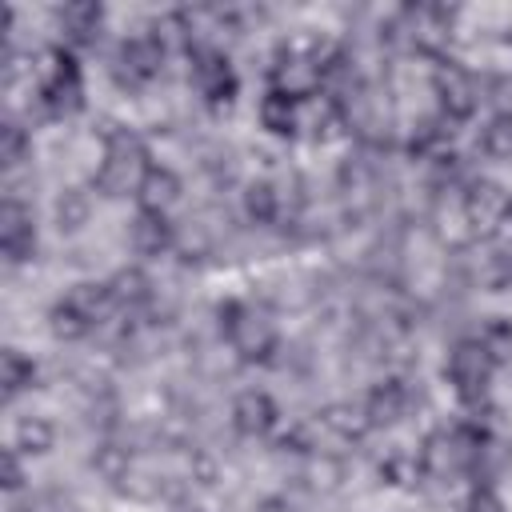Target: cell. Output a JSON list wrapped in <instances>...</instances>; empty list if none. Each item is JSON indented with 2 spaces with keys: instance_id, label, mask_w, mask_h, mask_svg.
<instances>
[{
  "instance_id": "obj_1",
  "label": "cell",
  "mask_w": 512,
  "mask_h": 512,
  "mask_svg": "<svg viewBox=\"0 0 512 512\" xmlns=\"http://www.w3.org/2000/svg\"><path fill=\"white\" fill-rule=\"evenodd\" d=\"M148 172H152L148 144L132 128H108L104 132V156L96 168V188L104 196H136Z\"/></svg>"
},
{
  "instance_id": "obj_2",
  "label": "cell",
  "mask_w": 512,
  "mask_h": 512,
  "mask_svg": "<svg viewBox=\"0 0 512 512\" xmlns=\"http://www.w3.org/2000/svg\"><path fill=\"white\" fill-rule=\"evenodd\" d=\"M480 452H484V432H476L472 424L436 428L420 444V472L436 476V480H452V476L468 472L480 460Z\"/></svg>"
},
{
  "instance_id": "obj_3",
  "label": "cell",
  "mask_w": 512,
  "mask_h": 512,
  "mask_svg": "<svg viewBox=\"0 0 512 512\" xmlns=\"http://www.w3.org/2000/svg\"><path fill=\"white\" fill-rule=\"evenodd\" d=\"M220 332L224 340L232 344V352L244 360V364H264L272 360L280 336H276V324L268 320V312L252 308V304H240V300H228L220 304Z\"/></svg>"
},
{
  "instance_id": "obj_4",
  "label": "cell",
  "mask_w": 512,
  "mask_h": 512,
  "mask_svg": "<svg viewBox=\"0 0 512 512\" xmlns=\"http://www.w3.org/2000/svg\"><path fill=\"white\" fill-rule=\"evenodd\" d=\"M492 372H496V356L480 344V336H468V340H460L452 352H448V364H444V376H448V384L456 388V396L460 400H480L484 392H488V384H492Z\"/></svg>"
},
{
  "instance_id": "obj_5",
  "label": "cell",
  "mask_w": 512,
  "mask_h": 512,
  "mask_svg": "<svg viewBox=\"0 0 512 512\" xmlns=\"http://www.w3.org/2000/svg\"><path fill=\"white\" fill-rule=\"evenodd\" d=\"M432 92H436V104L444 112V120H468L480 104V84L476 76L456 64V60H440L436 72H432Z\"/></svg>"
},
{
  "instance_id": "obj_6",
  "label": "cell",
  "mask_w": 512,
  "mask_h": 512,
  "mask_svg": "<svg viewBox=\"0 0 512 512\" xmlns=\"http://www.w3.org/2000/svg\"><path fill=\"white\" fill-rule=\"evenodd\" d=\"M328 64L320 60V52H300V48H284L272 64V88L292 96V100H312L320 80H324Z\"/></svg>"
},
{
  "instance_id": "obj_7",
  "label": "cell",
  "mask_w": 512,
  "mask_h": 512,
  "mask_svg": "<svg viewBox=\"0 0 512 512\" xmlns=\"http://www.w3.org/2000/svg\"><path fill=\"white\" fill-rule=\"evenodd\" d=\"M396 32L420 52H440L452 36V8L444 4H408L396 16Z\"/></svg>"
},
{
  "instance_id": "obj_8",
  "label": "cell",
  "mask_w": 512,
  "mask_h": 512,
  "mask_svg": "<svg viewBox=\"0 0 512 512\" xmlns=\"http://www.w3.org/2000/svg\"><path fill=\"white\" fill-rule=\"evenodd\" d=\"M40 100L52 116H72L84 104V80L72 52H52V64L40 80Z\"/></svg>"
},
{
  "instance_id": "obj_9",
  "label": "cell",
  "mask_w": 512,
  "mask_h": 512,
  "mask_svg": "<svg viewBox=\"0 0 512 512\" xmlns=\"http://www.w3.org/2000/svg\"><path fill=\"white\" fill-rule=\"evenodd\" d=\"M432 232L448 248H468L476 240V228H472L468 200H464V188L460 184H444L440 196L432 200Z\"/></svg>"
},
{
  "instance_id": "obj_10",
  "label": "cell",
  "mask_w": 512,
  "mask_h": 512,
  "mask_svg": "<svg viewBox=\"0 0 512 512\" xmlns=\"http://www.w3.org/2000/svg\"><path fill=\"white\" fill-rule=\"evenodd\" d=\"M192 84L208 104H232L236 96V76L228 68V56L208 44L192 48Z\"/></svg>"
},
{
  "instance_id": "obj_11",
  "label": "cell",
  "mask_w": 512,
  "mask_h": 512,
  "mask_svg": "<svg viewBox=\"0 0 512 512\" xmlns=\"http://www.w3.org/2000/svg\"><path fill=\"white\" fill-rule=\"evenodd\" d=\"M0 252L8 264H24L36 252V220L32 208L20 204L16 196H8L0 204Z\"/></svg>"
},
{
  "instance_id": "obj_12",
  "label": "cell",
  "mask_w": 512,
  "mask_h": 512,
  "mask_svg": "<svg viewBox=\"0 0 512 512\" xmlns=\"http://www.w3.org/2000/svg\"><path fill=\"white\" fill-rule=\"evenodd\" d=\"M164 44L148 32V36H132L120 44V56H116V68H120V80L124 84H148L164 72Z\"/></svg>"
},
{
  "instance_id": "obj_13",
  "label": "cell",
  "mask_w": 512,
  "mask_h": 512,
  "mask_svg": "<svg viewBox=\"0 0 512 512\" xmlns=\"http://www.w3.org/2000/svg\"><path fill=\"white\" fill-rule=\"evenodd\" d=\"M464 200H468V216H472L476 236H492V228L500 224V216H504L508 204H512V196H508L500 184H492V180L468 184V188H464Z\"/></svg>"
},
{
  "instance_id": "obj_14",
  "label": "cell",
  "mask_w": 512,
  "mask_h": 512,
  "mask_svg": "<svg viewBox=\"0 0 512 512\" xmlns=\"http://www.w3.org/2000/svg\"><path fill=\"white\" fill-rule=\"evenodd\" d=\"M276 416H280L276 412V400L268 392H260V388H244L232 400V428L240 436H264V432H272Z\"/></svg>"
},
{
  "instance_id": "obj_15",
  "label": "cell",
  "mask_w": 512,
  "mask_h": 512,
  "mask_svg": "<svg viewBox=\"0 0 512 512\" xmlns=\"http://www.w3.org/2000/svg\"><path fill=\"white\" fill-rule=\"evenodd\" d=\"M348 124L364 136V140H372V144H380V140H388V104L372 92V88H356V96L348 100Z\"/></svg>"
},
{
  "instance_id": "obj_16",
  "label": "cell",
  "mask_w": 512,
  "mask_h": 512,
  "mask_svg": "<svg viewBox=\"0 0 512 512\" xmlns=\"http://www.w3.org/2000/svg\"><path fill=\"white\" fill-rule=\"evenodd\" d=\"M408 404H412V392H408L404 380H380L368 392L364 412H368V424L372 428H388V424H396V420L408 416Z\"/></svg>"
},
{
  "instance_id": "obj_17",
  "label": "cell",
  "mask_w": 512,
  "mask_h": 512,
  "mask_svg": "<svg viewBox=\"0 0 512 512\" xmlns=\"http://www.w3.org/2000/svg\"><path fill=\"white\" fill-rule=\"evenodd\" d=\"M128 244L140 252V256H160L172 248V224L164 212H136L132 224H128Z\"/></svg>"
},
{
  "instance_id": "obj_18",
  "label": "cell",
  "mask_w": 512,
  "mask_h": 512,
  "mask_svg": "<svg viewBox=\"0 0 512 512\" xmlns=\"http://www.w3.org/2000/svg\"><path fill=\"white\" fill-rule=\"evenodd\" d=\"M340 192H344V204L352 216H364L376 208V172L372 164L364 160H348L344 172H340Z\"/></svg>"
},
{
  "instance_id": "obj_19",
  "label": "cell",
  "mask_w": 512,
  "mask_h": 512,
  "mask_svg": "<svg viewBox=\"0 0 512 512\" xmlns=\"http://www.w3.org/2000/svg\"><path fill=\"white\" fill-rule=\"evenodd\" d=\"M56 20H60V32H64L72 44H88V40H96V32H100L104 8H100L96 0H72V4H64V8L56 12Z\"/></svg>"
},
{
  "instance_id": "obj_20",
  "label": "cell",
  "mask_w": 512,
  "mask_h": 512,
  "mask_svg": "<svg viewBox=\"0 0 512 512\" xmlns=\"http://www.w3.org/2000/svg\"><path fill=\"white\" fill-rule=\"evenodd\" d=\"M140 208L144 212H164L168 216V208L180 200V176L172 172V168H164V164H152V172L144 176V184H140Z\"/></svg>"
},
{
  "instance_id": "obj_21",
  "label": "cell",
  "mask_w": 512,
  "mask_h": 512,
  "mask_svg": "<svg viewBox=\"0 0 512 512\" xmlns=\"http://www.w3.org/2000/svg\"><path fill=\"white\" fill-rule=\"evenodd\" d=\"M300 104L304 100H292V96L268 88V96L260 100V124L272 136H296L300 132Z\"/></svg>"
},
{
  "instance_id": "obj_22",
  "label": "cell",
  "mask_w": 512,
  "mask_h": 512,
  "mask_svg": "<svg viewBox=\"0 0 512 512\" xmlns=\"http://www.w3.org/2000/svg\"><path fill=\"white\" fill-rule=\"evenodd\" d=\"M320 428L332 432L336 440H360L372 424H368V412L364 404H348V400H336L328 408H320Z\"/></svg>"
},
{
  "instance_id": "obj_23",
  "label": "cell",
  "mask_w": 512,
  "mask_h": 512,
  "mask_svg": "<svg viewBox=\"0 0 512 512\" xmlns=\"http://www.w3.org/2000/svg\"><path fill=\"white\" fill-rule=\"evenodd\" d=\"M64 300H68V304H72V308H76V312H80V316H84V320H88L92 328H96V324H100V320H104V316H108V312L116 308V300H112L108 284H96V280L72 284Z\"/></svg>"
},
{
  "instance_id": "obj_24",
  "label": "cell",
  "mask_w": 512,
  "mask_h": 512,
  "mask_svg": "<svg viewBox=\"0 0 512 512\" xmlns=\"http://www.w3.org/2000/svg\"><path fill=\"white\" fill-rule=\"evenodd\" d=\"M108 292L116 300V308H144L152 300V280L140 272V268H120L112 280H108Z\"/></svg>"
},
{
  "instance_id": "obj_25",
  "label": "cell",
  "mask_w": 512,
  "mask_h": 512,
  "mask_svg": "<svg viewBox=\"0 0 512 512\" xmlns=\"http://www.w3.org/2000/svg\"><path fill=\"white\" fill-rule=\"evenodd\" d=\"M36 380V364L20 352V348H4L0 352V384H4V396H20L24 388H32Z\"/></svg>"
},
{
  "instance_id": "obj_26",
  "label": "cell",
  "mask_w": 512,
  "mask_h": 512,
  "mask_svg": "<svg viewBox=\"0 0 512 512\" xmlns=\"http://www.w3.org/2000/svg\"><path fill=\"white\" fill-rule=\"evenodd\" d=\"M52 444H56V428H52L44 416H24V420L16 424L12 448H20L24 456H44Z\"/></svg>"
},
{
  "instance_id": "obj_27",
  "label": "cell",
  "mask_w": 512,
  "mask_h": 512,
  "mask_svg": "<svg viewBox=\"0 0 512 512\" xmlns=\"http://www.w3.org/2000/svg\"><path fill=\"white\" fill-rule=\"evenodd\" d=\"M244 212L252 224H272L280 216V192L272 180H256L244 188Z\"/></svg>"
},
{
  "instance_id": "obj_28",
  "label": "cell",
  "mask_w": 512,
  "mask_h": 512,
  "mask_svg": "<svg viewBox=\"0 0 512 512\" xmlns=\"http://www.w3.org/2000/svg\"><path fill=\"white\" fill-rule=\"evenodd\" d=\"M88 216H92V200H88V192H80V188H64L60 200H56V224H60L64 232H80V228L88 224Z\"/></svg>"
},
{
  "instance_id": "obj_29",
  "label": "cell",
  "mask_w": 512,
  "mask_h": 512,
  "mask_svg": "<svg viewBox=\"0 0 512 512\" xmlns=\"http://www.w3.org/2000/svg\"><path fill=\"white\" fill-rule=\"evenodd\" d=\"M340 476H344V464H340L336 456L308 452V464H304V480H308V488H316V492H332V488H340Z\"/></svg>"
},
{
  "instance_id": "obj_30",
  "label": "cell",
  "mask_w": 512,
  "mask_h": 512,
  "mask_svg": "<svg viewBox=\"0 0 512 512\" xmlns=\"http://www.w3.org/2000/svg\"><path fill=\"white\" fill-rule=\"evenodd\" d=\"M48 324H52V332H56L60 340H80V336H88V332H92V324H88V320H84L68 300H56V304H52Z\"/></svg>"
},
{
  "instance_id": "obj_31",
  "label": "cell",
  "mask_w": 512,
  "mask_h": 512,
  "mask_svg": "<svg viewBox=\"0 0 512 512\" xmlns=\"http://www.w3.org/2000/svg\"><path fill=\"white\" fill-rule=\"evenodd\" d=\"M480 152L492 156V160H508L512 156V120H500L492 116L480 132Z\"/></svg>"
},
{
  "instance_id": "obj_32",
  "label": "cell",
  "mask_w": 512,
  "mask_h": 512,
  "mask_svg": "<svg viewBox=\"0 0 512 512\" xmlns=\"http://www.w3.org/2000/svg\"><path fill=\"white\" fill-rule=\"evenodd\" d=\"M28 148H32V140H28V132L20 128V124H4L0 128V164L4 168H16V164H24L28 160Z\"/></svg>"
},
{
  "instance_id": "obj_33",
  "label": "cell",
  "mask_w": 512,
  "mask_h": 512,
  "mask_svg": "<svg viewBox=\"0 0 512 512\" xmlns=\"http://www.w3.org/2000/svg\"><path fill=\"white\" fill-rule=\"evenodd\" d=\"M480 344H484V348L496 356V364H500V360L512 352V324L500 320V316H492V320L480 328Z\"/></svg>"
},
{
  "instance_id": "obj_34",
  "label": "cell",
  "mask_w": 512,
  "mask_h": 512,
  "mask_svg": "<svg viewBox=\"0 0 512 512\" xmlns=\"http://www.w3.org/2000/svg\"><path fill=\"white\" fill-rule=\"evenodd\" d=\"M488 104L500 120H512V72H496L488 80Z\"/></svg>"
},
{
  "instance_id": "obj_35",
  "label": "cell",
  "mask_w": 512,
  "mask_h": 512,
  "mask_svg": "<svg viewBox=\"0 0 512 512\" xmlns=\"http://www.w3.org/2000/svg\"><path fill=\"white\" fill-rule=\"evenodd\" d=\"M92 464H96L108 480H116V484L128 476V452H124V448H116V444H104V448L92 456Z\"/></svg>"
},
{
  "instance_id": "obj_36",
  "label": "cell",
  "mask_w": 512,
  "mask_h": 512,
  "mask_svg": "<svg viewBox=\"0 0 512 512\" xmlns=\"http://www.w3.org/2000/svg\"><path fill=\"white\" fill-rule=\"evenodd\" d=\"M20 448H4V476H0V484L8 488V492H20L24 488V468H20Z\"/></svg>"
},
{
  "instance_id": "obj_37",
  "label": "cell",
  "mask_w": 512,
  "mask_h": 512,
  "mask_svg": "<svg viewBox=\"0 0 512 512\" xmlns=\"http://www.w3.org/2000/svg\"><path fill=\"white\" fill-rule=\"evenodd\" d=\"M464 512H508V508H504V500H500L492 488H472Z\"/></svg>"
},
{
  "instance_id": "obj_38",
  "label": "cell",
  "mask_w": 512,
  "mask_h": 512,
  "mask_svg": "<svg viewBox=\"0 0 512 512\" xmlns=\"http://www.w3.org/2000/svg\"><path fill=\"white\" fill-rule=\"evenodd\" d=\"M492 244H496V256L512 260V204H508V212L500 216V224L492 228Z\"/></svg>"
},
{
  "instance_id": "obj_39",
  "label": "cell",
  "mask_w": 512,
  "mask_h": 512,
  "mask_svg": "<svg viewBox=\"0 0 512 512\" xmlns=\"http://www.w3.org/2000/svg\"><path fill=\"white\" fill-rule=\"evenodd\" d=\"M256 512H296V508L288 496H264V500H256Z\"/></svg>"
}]
</instances>
